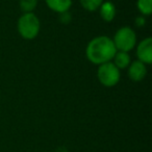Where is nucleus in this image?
<instances>
[{"label": "nucleus", "mask_w": 152, "mask_h": 152, "mask_svg": "<svg viewBox=\"0 0 152 152\" xmlns=\"http://www.w3.org/2000/svg\"><path fill=\"white\" fill-rule=\"evenodd\" d=\"M112 63L118 68L119 70H125L128 68V66L131 63V56L128 52H124V51H117L115 54L114 58H113Z\"/></svg>", "instance_id": "9"}, {"label": "nucleus", "mask_w": 152, "mask_h": 152, "mask_svg": "<svg viewBox=\"0 0 152 152\" xmlns=\"http://www.w3.org/2000/svg\"><path fill=\"white\" fill-rule=\"evenodd\" d=\"M39 4V0H19V7L22 13H34Z\"/></svg>", "instance_id": "12"}, {"label": "nucleus", "mask_w": 152, "mask_h": 152, "mask_svg": "<svg viewBox=\"0 0 152 152\" xmlns=\"http://www.w3.org/2000/svg\"><path fill=\"white\" fill-rule=\"evenodd\" d=\"M59 21H61V23L63 24H69L70 22L72 21V14L69 12H66V13H63V14H59Z\"/></svg>", "instance_id": "13"}, {"label": "nucleus", "mask_w": 152, "mask_h": 152, "mask_svg": "<svg viewBox=\"0 0 152 152\" xmlns=\"http://www.w3.org/2000/svg\"><path fill=\"white\" fill-rule=\"evenodd\" d=\"M147 65L137 61V59L131 61L130 65L127 68V75H128L129 79L131 81H133V83H140L143 79H145V77L147 76Z\"/></svg>", "instance_id": "6"}, {"label": "nucleus", "mask_w": 152, "mask_h": 152, "mask_svg": "<svg viewBox=\"0 0 152 152\" xmlns=\"http://www.w3.org/2000/svg\"><path fill=\"white\" fill-rule=\"evenodd\" d=\"M137 59L145 65L152 64V38L146 37L137 43L134 47Z\"/></svg>", "instance_id": "5"}, {"label": "nucleus", "mask_w": 152, "mask_h": 152, "mask_svg": "<svg viewBox=\"0 0 152 152\" xmlns=\"http://www.w3.org/2000/svg\"><path fill=\"white\" fill-rule=\"evenodd\" d=\"M41 21L34 13H22L17 21V31L22 39L32 41L39 36Z\"/></svg>", "instance_id": "2"}, {"label": "nucleus", "mask_w": 152, "mask_h": 152, "mask_svg": "<svg viewBox=\"0 0 152 152\" xmlns=\"http://www.w3.org/2000/svg\"><path fill=\"white\" fill-rule=\"evenodd\" d=\"M47 7L56 14L69 12L73 4V0H45Z\"/></svg>", "instance_id": "8"}, {"label": "nucleus", "mask_w": 152, "mask_h": 152, "mask_svg": "<svg viewBox=\"0 0 152 152\" xmlns=\"http://www.w3.org/2000/svg\"><path fill=\"white\" fill-rule=\"evenodd\" d=\"M117 49L112 38L107 36H97L90 40L86 47V57L96 66L112 61Z\"/></svg>", "instance_id": "1"}, {"label": "nucleus", "mask_w": 152, "mask_h": 152, "mask_svg": "<svg viewBox=\"0 0 152 152\" xmlns=\"http://www.w3.org/2000/svg\"><path fill=\"white\" fill-rule=\"evenodd\" d=\"M104 0H79L81 7L88 12H96L99 10L100 5Z\"/></svg>", "instance_id": "11"}, {"label": "nucleus", "mask_w": 152, "mask_h": 152, "mask_svg": "<svg viewBox=\"0 0 152 152\" xmlns=\"http://www.w3.org/2000/svg\"><path fill=\"white\" fill-rule=\"evenodd\" d=\"M117 51L130 52L137 43V37L134 29L130 26H122L115 32L112 39Z\"/></svg>", "instance_id": "3"}, {"label": "nucleus", "mask_w": 152, "mask_h": 152, "mask_svg": "<svg viewBox=\"0 0 152 152\" xmlns=\"http://www.w3.org/2000/svg\"><path fill=\"white\" fill-rule=\"evenodd\" d=\"M97 78L100 85L105 88L116 87L121 79V71L112 63L102 64L97 68Z\"/></svg>", "instance_id": "4"}, {"label": "nucleus", "mask_w": 152, "mask_h": 152, "mask_svg": "<svg viewBox=\"0 0 152 152\" xmlns=\"http://www.w3.org/2000/svg\"><path fill=\"white\" fill-rule=\"evenodd\" d=\"M98 11H99L100 18L107 23L114 21L117 16V7L112 1H103Z\"/></svg>", "instance_id": "7"}, {"label": "nucleus", "mask_w": 152, "mask_h": 152, "mask_svg": "<svg viewBox=\"0 0 152 152\" xmlns=\"http://www.w3.org/2000/svg\"><path fill=\"white\" fill-rule=\"evenodd\" d=\"M137 10L141 16L149 17L152 13V0H137Z\"/></svg>", "instance_id": "10"}, {"label": "nucleus", "mask_w": 152, "mask_h": 152, "mask_svg": "<svg viewBox=\"0 0 152 152\" xmlns=\"http://www.w3.org/2000/svg\"><path fill=\"white\" fill-rule=\"evenodd\" d=\"M146 17H144V16H137V18L134 19V25L137 26V27L139 28H142L144 27V26L146 25Z\"/></svg>", "instance_id": "14"}]
</instances>
